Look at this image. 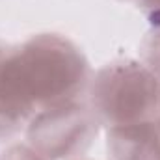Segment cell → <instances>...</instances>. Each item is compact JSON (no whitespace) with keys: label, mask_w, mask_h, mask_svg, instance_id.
Wrapping results in <instances>:
<instances>
[{"label":"cell","mask_w":160,"mask_h":160,"mask_svg":"<svg viewBox=\"0 0 160 160\" xmlns=\"http://www.w3.org/2000/svg\"><path fill=\"white\" fill-rule=\"evenodd\" d=\"M8 47H9V45H6V43H4V41L0 39V56H2V54H4V52H6V48H8Z\"/></svg>","instance_id":"cell-9"},{"label":"cell","mask_w":160,"mask_h":160,"mask_svg":"<svg viewBox=\"0 0 160 160\" xmlns=\"http://www.w3.org/2000/svg\"><path fill=\"white\" fill-rule=\"evenodd\" d=\"M155 157L160 160V118L155 119Z\"/></svg>","instance_id":"cell-8"},{"label":"cell","mask_w":160,"mask_h":160,"mask_svg":"<svg viewBox=\"0 0 160 160\" xmlns=\"http://www.w3.org/2000/svg\"><path fill=\"white\" fill-rule=\"evenodd\" d=\"M140 9L149 21L153 30H160V0H138Z\"/></svg>","instance_id":"cell-7"},{"label":"cell","mask_w":160,"mask_h":160,"mask_svg":"<svg viewBox=\"0 0 160 160\" xmlns=\"http://www.w3.org/2000/svg\"><path fill=\"white\" fill-rule=\"evenodd\" d=\"M142 62L160 80V30H153L142 43Z\"/></svg>","instance_id":"cell-5"},{"label":"cell","mask_w":160,"mask_h":160,"mask_svg":"<svg viewBox=\"0 0 160 160\" xmlns=\"http://www.w3.org/2000/svg\"><path fill=\"white\" fill-rule=\"evenodd\" d=\"M91 78L84 52L60 34H38L0 56V142L41 110L77 99Z\"/></svg>","instance_id":"cell-1"},{"label":"cell","mask_w":160,"mask_h":160,"mask_svg":"<svg viewBox=\"0 0 160 160\" xmlns=\"http://www.w3.org/2000/svg\"><path fill=\"white\" fill-rule=\"evenodd\" d=\"M106 155L108 160H157L155 121L108 128Z\"/></svg>","instance_id":"cell-4"},{"label":"cell","mask_w":160,"mask_h":160,"mask_svg":"<svg viewBox=\"0 0 160 160\" xmlns=\"http://www.w3.org/2000/svg\"><path fill=\"white\" fill-rule=\"evenodd\" d=\"M101 123L80 97L41 110L26 127L28 145L45 160H73L93 142Z\"/></svg>","instance_id":"cell-3"},{"label":"cell","mask_w":160,"mask_h":160,"mask_svg":"<svg viewBox=\"0 0 160 160\" xmlns=\"http://www.w3.org/2000/svg\"><path fill=\"white\" fill-rule=\"evenodd\" d=\"M89 104L106 128L160 118V80L142 60H114L89 78Z\"/></svg>","instance_id":"cell-2"},{"label":"cell","mask_w":160,"mask_h":160,"mask_svg":"<svg viewBox=\"0 0 160 160\" xmlns=\"http://www.w3.org/2000/svg\"><path fill=\"white\" fill-rule=\"evenodd\" d=\"M0 160H45V158L26 143V145H11V147H8L0 155Z\"/></svg>","instance_id":"cell-6"}]
</instances>
